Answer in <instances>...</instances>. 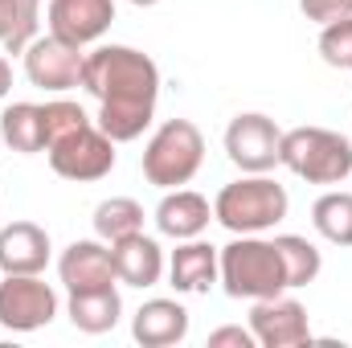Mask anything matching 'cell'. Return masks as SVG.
<instances>
[{
	"label": "cell",
	"mask_w": 352,
	"mask_h": 348,
	"mask_svg": "<svg viewBox=\"0 0 352 348\" xmlns=\"http://www.w3.org/2000/svg\"><path fill=\"white\" fill-rule=\"evenodd\" d=\"M168 279H173L176 291L184 295H201L217 283V246L201 242V238H188L180 242L168 259Z\"/></svg>",
	"instance_id": "e0dca14e"
},
{
	"label": "cell",
	"mask_w": 352,
	"mask_h": 348,
	"mask_svg": "<svg viewBox=\"0 0 352 348\" xmlns=\"http://www.w3.org/2000/svg\"><path fill=\"white\" fill-rule=\"evenodd\" d=\"M217 283L226 287L230 299H250V303L283 295L287 274H283V259L274 242H266L258 234H234V242L217 250Z\"/></svg>",
	"instance_id": "7a4b0ae2"
},
{
	"label": "cell",
	"mask_w": 352,
	"mask_h": 348,
	"mask_svg": "<svg viewBox=\"0 0 352 348\" xmlns=\"http://www.w3.org/2000/svg\"><path fill=\"white\" fill-rule=\"evenodd\" d=\"M311 226L324 242L332 246H352V193L344 188H328L316 205H311Z\"/></svg>",
	"instance_id": "ffe728a7"
},
{
	"label": "cell",
	"mask_w": 352,
	"mask_h": 348,
	"mask_svg": "<svg viewBox=\"0 0 352 348\" xmlns=\"http://www.w3.org/2000/svg\"><path fill=\"white\" fill-rule=\"evenodd\" d=\"M250 332L263 348H299L311 340V320H307V307L283 291L270 299H254Z\"/></svg>",
	"instance_id": "30bf717a"
},
{
	"label": "cell",
	"mask_w": 352,
	"mask_h": 348,
	"mask_svg": "<svg viewBox=\"0 0 352 348\" xmlns=\"http://www.w3.org/2000/svg\"><path fill=\"white\" fill-rule=\"evenodd\" d=\"M21 58H25V78H29L33 87L54 90V94H66V90L82 87V58H87V54H82L78 45L54 37V33L33 37Z\"/></svg>",
	"instance_id": "9c48e42d"
},
{
	"label": "cell",
	"mask_w": 352,
	"mask_h": 348,
	"mask_svg": "<svg viewBox=\"0 0 352 348\" xmlns=\"http://www.w3.org/2000/svg\"><path fill=\"white\" fill-rule=\"evenodd\" d=\"M82 90L98 98V127L115 144L140 140L156 119L160 66L131 45H98L82 58Z\"/></svg>",
	"instance_id": "6da1fadb"
},
{
	"label": "cell",
	"mask_w": 352,
	"mask_h": 348,
	"mask_svg": "<svg viewBox=\"0 0 352 348\" xmlns=\"http://www.w3.org/2000/svg\"><path fill=\"white\" fill-rule=\"evenodd\" d=\"M58 316V295L41 274H4L0 283V328L37 332Z\"/></svg>",
	"instance_id": "ba28073f"
},
{
	"label": "cell",
	"mask_w": 352,
	"mask_h": 348,
	"mask_svg": "<svg viewBox=\"0 0 352 348\" xmlns=\"http://www.w3.org/2000/svg\"><path fill=\"white\" fill-rule=\"evenodd\" d=\"M135 8H152V4H160V0H131Z\"/></svg>",
	"instance_id": "f1b7e54d"
},
{
	"label": "cell",
	"mask_w": 352,
	"mask_h": 348,
	"mask_svg": "<svg viewBox=\"0 0 352 348\" xmlns=\"http://www.w3.org/2000/svg\"><path fill=\"white\" fill-rule=\"evenodd\" d=\"M87 123H94V119H90L78 102H70V98L41 102V131H45V148H50V144H58L62 135H70V131L87 127Z\"/></svg>",
	"instance_id": "cb8c5ba5"
},
{
	"label": "cell",
	"mask_w": 352,
	"mask_h": 348,
	"mask_svg": "<svg viewBox=\"0 0 352 348\" xmlns=\"http://www.w3.org/2000/svg\"><path fill=\"white\" fill-rule=\"evenodd\" d=\"M287 209H291L287 188L266 173H242V180L226 184L213 201V217L230 234H266L287 217Z\"/></svg>",
	"instance_id": "3957f363"
},
{
	"label": "cell",
	"mask_w": 352,
	"mask_h": 348,
	"mask_svg": "<svg viewBox=\"0 0 352 348\" xmlns=\"http://www.w3.org/2000/svg\"><path fill=\"white\" fill-rule=\"evenodd\" d=\"M278 164L307 184H344L352 176V140L332 127H295L283 131Z\"/></svg>",
	"instance_id": "277c9868"
},
{
	"label": "cell",
	"mask_w": 352,
	"mask_h": 348,
	"mask_svg": "<svg viewBox=\"0 0 352 348\" xmlns=\"http://www.w3.org/2000/svg\"><path fill=\"white\" fill-rule=\"evenodd\" d=\"M66 316H70V324H74L78 332H87V336H102V332H111V328L119 324V316H123V299H119L115 283H111V287H94V291H70Z\"/></svg>",
	"instance_id": "ac0fdd59"
},
{
	"label": "cell",
	"mask_w": 352,
	"mask_h": 348,
	"mask_svg": "<svg viewBox=\"0 0 352 348\" xmlns=\"http://www.w3.org/2000/svg\"><path fill=\"white\" fill-rule=\"evenodd\" d=\"M111 262H115V279L127 287H156L164 274V250L144 230L111 242Z\"/></svg>",
	"instance_id": "4fadbf2b"
},
{
	"label": "cell",
	"mask_w": 352,
	"mask_h": 348,
	"mask_svg": "<svg viewBox=\"0 0 352 348\" xmlns=\"http://www.w3.org/2000/svg\"><path fill=\"white\" fill-rule=\"evenodd\" d=\"M45 21H50V33L87 50L94 45L111 21H115V0H50L45 8Z\"/></svg>",
	"instance_id": "8fae6325"
},
{
	"label": "cell",
	"mask_w": 352,
	"mask_h": 348,
	"mask_svg": "<svg viewBox=\"0 0 352 348\" xmlns=\"http://www.w3.org/2000/svg\"><path fill=\"white\" fill-rule=\"evenodd\" d=\"M254 345H258L254 332H250V328H238V324L209 332V348H254Z\"/></svg>",
	"instance_id": "4316f807"
},
{
	"label": "cell",
	"mask_w": 352,
	"mask_h": 348,
	"mask_svg": "<svg viewBox=\"0 0 352 348\" xmlns=\"http://www.w3.org/2000/svg\"><path fill=\"white\" fill-rule=\"evenodd\" d=\"M8 90H12V66H8V62L0 58V98H4Z\"/></svg>",
	"instance_id": "83f0119b"
},
{
	"label": "cell",
	"mask_w": 352,
	"mask_h": 348,
	"mask_svg": "<svg viewBox=\"0 0 352 348\" xmlns=\"http://www.w3.org/2000/svg\"><path fill=\"white\" fill-rule=\"evenodd\" d=\"M58 274L66 283V291H94V287H111L115 279V262H111V246L94 242V238H78L62 250L58 259Z\"/></svg>",
	"instance_id": "7c38bea8"
},
{
	"label": "cell",
	"mask_w": 352,
	"mask_h": 348,
	"mask_svg": "<svg viewBox=\"0 0 352 348\" xmlns=\"http://www.w3.org/2000/svg\"><path fill=\"white\" fill-rule=\"evenodd\" d=\"M45 152H50V168L66 180H102L115 168V140L98 123H87V127L62 135Z\"/></svg>",
	"instance_id": "8992f818"
},
{
	"label": "cell",
	"mask_w": 352,
	"mask_h": 348,
	"mask_svg": "<svg viewBox=\"0 0 352 348\" xmlns=\"http://www.w3.org/2000/svg\"><path fill=\"white\" fill-rule=\"evenodd\" d=\"M50 262V234L37 221H12L0 230V270L4 274H41Z\"/></svg>",
	"instance_id": "9a60e30c"
},
{
	"label": "cell",
	"mask_w": 352,
	"mask_h": 348,
	"mask_svg": "<svg viewBox=\"0 0 352 348\" xmlns=\"http://www.w3.org/2000/svg\"><path fill=\"white\" fill-rule=\"evenodd\" d=\"M209 217H213L209 201L192 188H164V201L156 205V230L176 242L201 238L209 230Z\"/></svg>",
	"instance_id": "5bb4252c"
},
{
	"label": "cell",
	"mask_w": 352,
	"mask_h": 348,
	"mask_svg": "<svg viewBox=\"0 0 352 348\" xmlns=\"http://www.w3.org/2000/svg\"><path fill=\"white\" fill-rule=\"evenodd\" d=\"M41 0H0V45L8 54H25V45L37 37Z\"/></svg>",
	"instance_id": "603a6c76"
},
{
	"label": "cell",
	"mask_w": 352,
	"mask_h": 348,
	"mask_svg": "<svg viewBox=\"0 0 352 348\" xmlns=\"http://www.w3.org/2000/svg\"><path fill=\"white\" fill-rule=\"evenodd\" d=\"M278 152H283V131H278V123L270 115L246 111V115L230 119V127H226V156H230L234 168L270 173L278 164Z\"/></svg>",
	"instance_id": "52a82bcc"
},
{
	"label": "cell",
	"mask_w": 352,
	"mask_h": 348,
	"mask_svg": "<svg viewBox=\"0 0 352 348\" xmlns=\"http://www.w3.org/2000/svg\"><path fill=\"white\" fill-rule=\"evenodd\" d=\"M320 58L332 70H352V17H340V21L324 25V33H320Z\"/></svg>",
	"instance_id": "d4e9b609"
},
{
	"label": "cell",
	"mask_w": 352,
	"mask_h": 348,
	"mask_svg": "<svg viewBox=\"0 0 352 348\" xmlns=\"http://www.w3.org/2000/svg\"><path fill=\"white\" fill-rule=\"evenodd\" d=\"M205 164V135L192 119H168L144 148V176L156 188H180Z\"/></svg>",
	"instance_id": "5b68a950"
},
{
	"label": "cell",
	"mask_w": 352,
	"mask_h": 348,
	"mask_svg": "<svg viewBox=\"0 0 352 348\" xmlns=\"http://www.w3.org/2000/svg\"><path fill=\"white\" fill-rule=\"evenodd\" d=\"M0 140H4L12 152H21V156L45 152L41 102H12V107H4V115H0Z\"/></svg>",
	"instance_id": "d6986e66"
},
{
	"label": "cell",
	"mask_w": 352,
	"mask_h": 348,
	"mask_svg": "<svg viewBox=\"0 0 352 348\" xmlns=\"http://www.w3.org/2000/svg\"><path fill=\"white\" fill-rule=\"evenodd\" d=\"M274 250H278V259H283L287 291L307 287V283L320 279V270H324V254L316 250V242H307V238H299V234H278V238H274Z\"/></svg>",
	"instance_id": "44dd1931"
},
{
	"label": "cell",
	"mask_w": 352,
	"mask_h": 348,
	"mask_svg": "<svg viewBox=\"0 0 352 348\" xmlns=\"http://www.w3.org/2000/svg\"><path fill=\"white\" fill-rule=\"evenodd\" d=\"M144 230V205L135 197H107L94 205V234L111 246L127 234H140Z\"/></svg>",
	"instance_id": "7402d4cb"
},
{
	"label": "cell",
	"mask_w": 352,
	"mask_h": 348,
	"mask_svg": "<svg viewBox=\"0 0 352 348\" xmlns=\"http://www.w3.org/2000/svg\"><path fill=\"white\" fill-rule=\"evenodd\" d=\"M131 336L144 348H173L188 336V312L176 299H148L131 320Z\"/></svg>",
	"instance_id": "2e32d148"
},
{
	"label": "cell",
	"mask_w": 352,
	"mask_h": 348,
	"mask_svg": "<svg viewBox=\"0 0 352 348\" xmlns=\"http://www.w3.org/2000/svg\"><path fill=\"white\" fill-rule=\"evenodd\" d=\"M299 12L316 25H332L340 17H352V0H299Z\"/></svg>",
	"instance_id": "484cf974"
}]
</instances>
